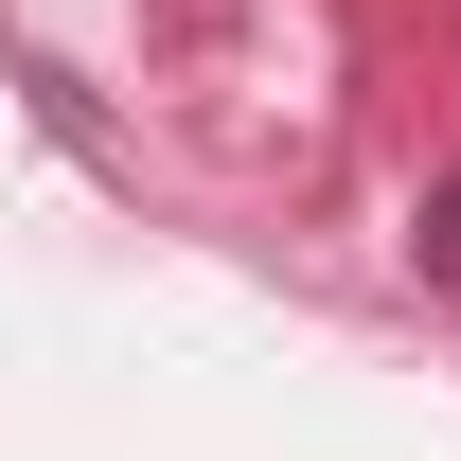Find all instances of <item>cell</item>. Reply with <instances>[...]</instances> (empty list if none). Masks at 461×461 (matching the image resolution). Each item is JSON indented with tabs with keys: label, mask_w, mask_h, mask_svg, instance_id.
Wrapping results in <instances>:
<instances>
[{
	"label": "cell",
	"mask_w": 461,
	"mask_h": 461,
	"mask_svg": "<svg viewBox=\"0 0 461 461\" xmlns=\"http://www.w3.org/2000/svg\"><path fill=\"white\" fill-rule=\"evenodd\" d=\"M408 249H426V267H444V285H461V177H444V195H426V213H408Z\"/></svg>",
	"instance_id": "1"
}]
</instances>
